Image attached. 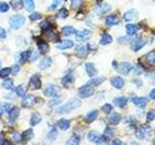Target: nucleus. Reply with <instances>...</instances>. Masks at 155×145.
<instances>
[{
	"label": "nucleus",
	"mask_w": 155,
	"mask_h": 145,
	"mask_svg": "<svg viewBox=\"0 0 155 145\" xmlns=\"http://www.w3.org/2000/svg\"><path fill=\"white\" fill-rule=\"evenodd\" d=\"M81 105V103L80 100L78 99H71L66 105H61L60 108H58L57 109V113H60V114H66V113H69L71 112L72 110H74L78 108H80Z\"/></svg>",
	"instance_id": "obj_1"
},
{
	"label": "nucleus",
	"mask_w": 155,
	"mask_h": 145,
	"mask_svg": "<svg viewBox=\"0 0 155 145\" xmlns=\"http://www.w3.org/2000/svg\"><path fill=\"white\" fill-rule=\"evenodd\" d=\"M24 22H25V17L21 14H15V16L11 17V18L9 19L10 26H11L12 29H15V30L21 28L24 24Z\"/></svg>",
	"instance_id": "obj_2"
},
{
	"label": "nucleus",
	"mask_w": 155,
	"mask_h": 145,
	"mask_svg": "<svg viewBox=\"0 0 155 145\" xmlns=\"http://www.w3.org/2000/svg\"><path fill=\"white\" fill-rule=\"evenodd\" d=\"M115 70L117 72H119L120 75L127 76L129 72L133 70V65L129 62H123L120 64L115 66Z\"/></svg>",
	"instance_id": "obj_3"
},
{
	"label": "nucleus",
	"mask_w": 155,
	"mask_h": 145,
	"mask_svg": "<svg viewBox=\"0 0 155 145\" xmlns=\"http://www.w3.org/2000/svg\"><path fill=\"white\" fill-rule=\"evenodd\" d=\"M93 94H94V88L90 84H86L84 86H82L79 90V96L82 99L89 98Z\"/></svg>",
	"instance_id": "obj_4"
},
{
	"label": "nucleus",
	"mask_w": 155,
	"mask_h": 145,
	"mask_svg": "<svg viewBox=\"0 0 155 145\" xmlns=\"http://www.w3.org/2000/svg\"><path fill=\"white\" fill-rule=\"evenodd\" d=\"M44 93H45L46 96L48 97H52V98H56V97H58V94H59V90H58V88L53 84H48L47 87L45 91H44Z\"/></svg>",
	"instance_id": "obj_5"
},
{
	"label": "nucleus",
	"mask_w": 155,
	"mask_h": 145,
	"mask_svg": "<svg viewBox=\"0 0 155 145\" xmlns=\"http://www.w3.org/2000/svg\"><path fill=\"white\" fill-rule=\"evenodd\" d=\"M150 134V127L147 125H143L142 127L140 128V130H138V134H137V137L140 139H144L149 137Z\"/></svg>",
	"instance_id": "obj_6"
},
{
	"label": "nucleus",
	"mask_w": 155,
	"mask_h": 145,
	"mask_svg": "<svg viewBox=\"0 0 155 145\" xmlns=\"http://www.w3.org/2000/svg\"><path fill=\"white\" fill-rule=\"evenodd\" d=\"M36 104V98L33 95H26L22 100V106L23 108H31Z\"/></svg>",
	"instance_id": "obj_7"
},
{
	"label": "nucleus",
	"mask_w": 155,
	"mask_h": 145,
	"mask_svg": "<svg viewBox=\"0 0 155 145\" xmlns=\"http://www.w3.org/2000/svg\"><path fill=\"white\" fill-rule=\"evenodd\" d=\"M132 101H133V103L137 106H139L140 108H144L148 103V99L144 98V97H134Z\"/></svg>",
	"instance_id": "obj_8"
},
{
	"label": "nucleus",
	"mask_w": 155,
	"mask_h": 145,
	"mask_svg": "<svg viewBox=\"0 0 155 145\" xmlns=\"http://www.w3.org/2000/svg\"><path fill=\"white\" fill-rule=\"evenodd\" d=\"M41 86L42 82L39 76H33L30 79V81H29V87L31 89H40Z\"/></svg>",
	"instance_id": "obj_9"
},
{
	"label": "nucleus",
	"mask_w": 155,
	"mask_h": 145,
	"mask_svg": "<svg viewBox=\"0 0 155 145\" xmlns=\"http://www.w3.org/2000/svg\"><path fill=\"white\" fill-rule=\"evenodd\" d=\"M147 44V40H144V39H138V40H136L132 43V45H131V47H132V50L134 51H138L140 50H142V48L144 47V45Z\"/></svg>",
	"instance_id": "obj_10"
},
{
	"label": "nucleus",
	"mask_w": 155,
	"mask_h": 145,
	"mask_svg": "<svg viewBox=\"0 0 155 145\" xmlns=\"http://www.w3.org/2000/svg\"><path fill=\"white\" fill-rule=\"evenodd\" d=\"M90 36H91V31L87 30V29H84V30L78 31L76 33L77 41H84L85 39H88Z\"/></svg>",
	"instance_id": "obj_11"
},
{
	"label": "nucleus",
	"mask_w": 155,
	"mask_h": 145,
	"mask_svg": "<svg viewBox=\"0 0 155 145\" xmlns=\"http://www.w3.org/2000/svg\"><path fill=\"white\" fill-rule=\"evenodd\" d=\"M110 83L114 88L121 89L124 86V79L121 76H114L110 79Z\"/></svg>",
	"instance_id": "obj_12"
},
{
	"label": "nucleus",
	"mask_w": 155,
	"mask_h": 145,
	"mask_svg": "<svg viewBox=\"0 0 155 145\" xmlns=\"http://www.w3.org/2000/svg\"><path fill=\"white\" fill-rule=\"evenodd\" d=\"M85 71L87 72V75L89 76H95L97 74H98V71L95 68L93 63H86L85 64Z\"/></svg>",
	"instance_id": "obj_13"
},
{
	"label": "nucleus",
	"mask_w": 155,
	"mask_h": 145,
	"mask_svg": "<svg viewBox=\"0 0 155 145\" xmlns=\"http://www.w3.org/2000/svg\"><path fill=\"white\" fill-rule=\"evenodd\" d=\"M110 10V6L109 4H102L95 8V13L97 14H99V16H102V14L108 13Z\"/></svg>",
	"instance_id": "obj_14"
},
{
	"label": "nucleus",
	"mask_w": 155,
	"mask_h": 145,
	"mask_svg": "<svg viewBox=\"0 0 155 145\" xmlns=\"http://www.w3.org/2000/svg\"><path fill=\"white\" fill-rule=\"evenodd\" d=\"M74 81H75V77H74V76H73V72L70 70L69 72L67 74V76H65L64 77H63L62 84L65 85V86H68L69 84H72Z\"/></svg>",
	"instance_id": "obj_15"
},
{
	"label": "nucleus",
	"mask_w": 155,
	"mask_h": 145,
	"mask_svg": "<svg viewBox=\"0 0 155 145\" xmlns=\"http://www.w3.org/2000/svg\"><path fill=\"white\" fill-rule=\"evenodd\" d=\"M137 17H138V12L135 11V10H130V11L124 14V19L126 21H132L137 18Z\"/></svg>",
	"instance_id": "obj_16"
},
{
	"label": "nucleus",
	"mask_w": 155,
	"mask_h": 145,
	"mask_svg": "<svg viewBox=\"0 0 155 145\" xmlns=\"http://www.w3.org/2000/svg\"><path fill=\"white\" fill-rule=\"evenodd\" d=\"M74 47V43L70 40H66V41H62L61 43L57 44L56 47L59 48V50H68V48H71Z\"/></svg>",
	"instance_id": "obj_17"
},
{
	"label": "nucleus",
	"mask_w": 155,
	"mask_h": 145,
	"mask_svg": "<svg viewBox=\"0 0 155 145\" xmlns=\"http://www.w3.org/2000/svg\"><path fill=\"white\" fill-rule=\"evenodd\" d=\"M108 120L110 125H117L121 120V115L118 113H113L109 116Z\"/></svg>",
	"instance_id": "obj_18"
},
{
	"label": "nucleus",
	"mask_w": 155,
	"mask_h": 145,
	"mask_svg": "<svg viewBox=\"0 0 155 145\" xmlns=\"http://www.w3.org/2000/svg\"><path fill=\"white\" fill-rule=\"evenodd\" d=\"M145 61L150 66H155V50L149 51L147 55H145Z\"/></svg>",
	"instance_id": "obj_19"
},
{
	"label": "nucleus",
	"mask_w": 155,
	"mask_h": 145,
	"mask_svg": "<svg viewBox=\"0 0 155 145\" xmlns=\"http://www.w3.org/2000/svg\"><path fill=\"white\" fill-rule=\"evenodd\" d=\"M139 27L136 25V24H133V23H129L126 25V32L129 36H134L136 33H137Z\"/></svg>",
	"instance_id": "obj_20"
},
{
	"label": "nucleus",
	"mask_w": 155,
	"mask_h": 145,
	"mask_svg": "<svg viewBox=\"0 0 155 145\" xmlns=\"http://www.w3.org/2000/svg\"><path fill=\"white\" fill-rule=\"evenodd\" d=\"M98 110H92L90 112L87 113V115L85 116V121L87 123H91L93 122L94 120H96V118L98 117Z\"/></svg>",
	"instance_id": "obj_21"
},
{
	"label": "nucleus",
	"mask_w": 155,
	"mask_h": 145,
	"mask_svg": "<svg viewBox=\"0 0 155 145\" xmlns=\"http://www.w3.org/2000/svg\"><path fill=\"white\" fill-rule=\"evenodd\" d=\"M105 22H106V25L114 26V25H116V24L119 22V21H118V18H116L115 16H109V17L106 18Z\"/></svg>",
	"instance_id": "obj_22"
},
{
	"label": "nucleus",
	"mask_w": 155,
	"mask_h": 145,
	"mask_svg": "<svg viewBox=\"0 0 155 145\" xmlns=\"http://www.w3.org/2000/svg\"><path fill=\"white\" fill-rule=\"evenodd\" d=\"M87 51H88V48H87V46H84V45L78 46L77 48H76L77 54L79 55L80 57H84L86 55Z\"/></svg>",
	"instance_id": "obj_23"
},
{
	"label": "nucleus",
	"mask_w": 155,
	"mask_h": 145,
	"mask_svg": "<svg viewBox=\"0 0 155 145\" xmlns=\"http://www.w3.org/2000/svg\"><path fill=\"white\" fill-rule=\"evenodd\" d=\"M111 42H113V37H111L110 34H103L100 39V44L103 46H106V45H109V44H110Z\"/></svg>",
	"instance_id": "obj_24"
},
{
	"label": "nucleus",
	"mask_w": 155,
	"mask_h": 145,
	"mask_svg": "<svg viewBox=\"0 0 155 145\" xmlns=\"http://www.w3.org/2000/svg\"><path fill=\"white\" fill-rule=\"evenodd\" d=\"M114 103L118 108H123V106L127 105V99L125 97H118V98L114 99Z\"/></svg>",
	"instance_id": "obj_25"
},
{
	"label": "nucleus",
	"mask_w": 155,
	"mask_h": 145,
	"mask_svg": "<svg viewBox=\"0 0 155 145\" xmlns=\"http://www.w3.org/2000/svg\"><path fill=\"white\" fill-rule=\"evenodd\" d=\"M57 125L61 130H68L70 128V121L67 120V119H60L57 122Z\"/></svg>",
	"instance_id": "obj_26"
},
{
	"label": "nucleus",
	"mask_w": 155,
	"mask_h": 145,
	"mask_svg": "<svg viewBox=\"0 0 155 145\" xmlns=\"http://www.w3.org/2000/svg\"><path fill=\"white\" fill-rule=\"evenodd\" d=\"M38 48L40 50L42 54H46V53L48 51V45L44 41H41V42H38Z\"/></svg>",
	"instance_id": "obj_27"
},
{
	"label": "nucleus",
	"mask_w": 155,
	"mask_h": 145,
	"mask_svg": "<svg viewBox=\"0 0 155 145\" xmlns=\"http://www.w3.org/2000/svg\"><path fill=\"white\" fill-rule=\"evenodd\" d=\"M42 121V117L41 115L39 114L38 112L36 113H33L31 116V120H30V124L31 126H36L37 124H39Z\"/></svg>",
	"instance_id": "obj_28"
},
{
	"label": "nucleus",
	"mask_w": 155,
	"mask_h": 145,
	"mask_svg": "<svg viewBox=\"0 0 155 145\" xmlns=\"http://www.w3.org/2000/svg\"><path fill=\"white\" fill-rule=\"evenodd\" d=\"M51 62H52V60H51V57H46L45 59H44V60L41 62V64H40V69H42V70H46V69H48V67H51Z\"/></svg>",
	"instance_id": "obj_29"
},
{
	"label": "nucleus",
	"mask_w": 155,
	"mask_h": 145,
	"mask_svg": "<svg viewBox=\"0 0 155 145\" xmlns=\"http://www.w3.org/2000/svg\"><path fill=\"white\" fill-rule=\"evenodd\" d=\"M11 5L14 10L18 11V10H21L23 7V2H22V0H12Z\"/></svg>",
	"instance_id": "obj_30"
},
{
	"label": "nucleus",
	"mask_w": 155,
	"mask_h": 145,
	"mask_svg": "<svg viewBox=\"0 0 155 145\" xmlns=\"http://www.w3.org/2000/svg\"><path fill=\"white\" fill-rule=\"evenodd\" d=\"M62 33L64 36H71L74 33H76V30H75V28L72 26H65L62 28Z\"/></svg>",
	"instance_id": "obj_31"
},
{
	"label": "nucleus",
	"mask_w": 155,
	"mask_h": 145,
	"mask_svg": "<svg viewBox=\"0 0 155 145\" xmlns=\"http://www.w3.org/2000/svg\"><path fill=\"white\" fill-rule=\"evenodd\" d=\"M23 5L28 12H32L35 9V4H34L33 0H24Z\"/></svg>",
	"instance_id": "obj_32"
},
{
	"label": "nucleus",
	"mask_w": 155,
	"mask_h": 145,
	"mask_svg": "<svg viewBox=\"0 0 155 145\" xmlns=\"http://www.w3.org/2000/svg\"><path fill=\"white\" fill-rule=\"evenodd\" d=\"M104 81H105V77H95V79H92L91 80L88 81V84L92 86H97L103 83Z\"/></svg>",
	"instance_id": "obj_33"
},
{
	"label": "nucleus",
	"mask_w": 155,
	"mask_h": 145,
	"mask_svg": "<svg viewBox=\"0 0 155 145\" xmlns=\"http://www.w3.org/2000/svg\"><path fill=\"white\" fill-rule=\"evenodd\" d=\"M32 137H33V130L32 129H29L22 134V140H24V141H27V140L31 139Z\"/></svg>",
	"instance_id": "obj_34"
},
{
	"label": "nucleus",
	"mask_w": 155,
	"mask_h": 145,
	"mask_svg": "<svg viewBox=\"0 0 155 145\" xmlns=\"http://www.w3.org/2000/svg\"><path fill=\"white\" fill-rule=\"evenodd\" d=\"M2 86L4 87L5 89L11 90V89H13V87H14V82H13L12 79H5L3 81V83H2Z\"/></svg>",
	"instance_id": "obj_35"
},
{
	"label": "nucleus",
	"mask_w": 155,
	"mask_h": 145,
	"mask_svg": "<svg viewBox=\"0 0 155 145\" xmlns=\"http://www.w3.org/2000/svg\"><path fill=\"white\" fill-rule=\"evenodd\" d=\"M9 114H10V119H11V120H16L18 117V115H19V109L17 108H14Z\"/></svg>",
	"instance_id": "obj_36"
},
{
	"label": "nucleus",
	"mask_w": 155,
	"mask_h": 145,
	"mask_svg": "<svg viewBox=\"0 0 155 145\" xmlns=\"http://www.w3.org/2000/svg\"><path fill=\"white\" fill-rule=\"evenodd\" d=\"M114 133H115V130L114 129H111L110 127H107L105 129V132H104V135H106L108 138H110V137H113L114 135Z\"/></svg>",
	"instance_id": "obj_37"
},
{
	"label": "nucleus",
	"mask_w": 155,
	"mask_h": 145,
	"mask_svg": "<svg viewBox=\"0 0 155 145\" xmlns=\"http://www.w3.org/2000/svg\"><path fill=\"white\" fill-rule=\"evenodd\" d=\"M29 55H30V52H29V51H23V52H21V57H19V62L24 63L29 58Z\"/></svg>",
	"instance_id": "obj_38"
},
{
	"label": "nucleus",
	"mask_w": 155,
	"mask_h": 145,
	"mask_svg": "<svg viewBox=\"0 0 155 145\" xmlns=\"http://www.w3.org/2000/svg\"><path fill=\"white\" fill-rule=\"evenodd\" d=\"M10 74H11V69H10V68H4V69L0 71V77L5 79V77H7Z\"/></svg>",
	"instance_id": "obj_39"
},
{
	"label": "nucleus",
	"mask_w": 155,
	"mask_h": 145,
	"mask_svg": "<svg viewBox=\"0 0 155 145\" xmlns=\"http://www.w3.org/2000/svg\"><path fill=\"white\" fill-rule=\"evenodd\" d=\"M79 143H80V138L77 137V135H73L67 141V144H72V145H78Z\"/></svg>",
	"instance_id": "obj_40"
},
{
	"label": "nucleus",
	"mask_w": 155,
	"mask_h": 145,
	"mask_svg": "<svg viewBox=\"0 0 155 145\" xmlns=\"http://www.w3.org/2000/svg\"><path fill=\"white\" fill-rule=\"evenodd\" d=\"M98 137H99V134H97L96 132H90L89 134H88V135H87V137H88V139L90 140L91 142H95L96 141V139L98 138Z\"/></svg>",
	"instance_id": "obj_41"
},
{
	"label": "nucleus",
	"mask_w": 155,
	"mask_h": 145,
	"mask_svg": "<svg viewBox=\"0 0 155 145\" xmlns=\"http://www.w3.org/2000/svg\"><path fill=\"white\" fill-rule=\"evenodd\" d=\"M40 26H41V28L43 29L44 31H48V30H50V29L51 28V24L48 22V21H44L40 24Z\"/></svg>",
	"instance_id": "obj_42"
},
{
	"label": "nucleus",
	"mask_w": 155,
	"mask_h": 145,
	"mask_svg": "<svg viewBox=\"0 0 155 145\" xmlns=\"http://www.w3.org/2000/svg\"><path fill=\"white\" fill-rule=\"evenodd\" d=\"M108 140H109V138L106 137V135H99L98 137V138L96 139V141H95V143H97V144H102V143H107L108 142Z\"/></svg>",
	"instance_id": "obj_43"
},
{
	"label": "nucleus",
	"mask_w": 155,
	"mask_h": 145,
	"mask_svg": "<svg viewBox=\"0 0 155 145\" xmlns=\"http://www.w3.org/2000/svg\"><path fill=\"white\" fill-rule=\"evenodd\" d=\"M48 139H51V140H54L57 137V130L54 128L51 129V132L48 133Z\"/></svg>",
	"instance_id": "obj_44"
},
{
	"label": "nucleus",
	"mask_w": 155,
	"mask_h": 145,
	"mask_svg": "<svg viewBox=\"0 0 155 145\" xmlns=\"http://www.w3.org/2000/svg\"><path fill=\"white\" fill-rule=\"evenodd\" d=\"M68 16H69V13L65 9V8H62L59 10V13H58V17L61 18H66Z\"/></svg>",
	"instance_id": "obj_45"
},
{
	"label": "nucleus",
	"mask_w": 155,
	"mask_h": 145,
	"mask_svg": "<svg viewBox=\"0 0 155 145\" xmlns=\"http://www.w3.org/2000/svg\"><path fill=\"white\" fill-rule=\"evenodd\" d=\"M102 110H103L106 114H109V113H110V111L113 110V106H111V105H110V104H106L102 106Z\"/></svg>",
	"instance_id": "obj_46"
},
{
	"label": "nucleus",
	"mask_w": 155,
	"mask_h": 145,
	"mask_svg": "<svg viewBox=\"0 0 155 145\" xmlns=\"http://www.w3.org/2000/svg\"><path fill=\"white\" fill-rule=\"evenodd\" d=\"M9 11V5L6 2H0V13H6Z\"/></svg>",
	"instance_id": "obj_47"
},
{
	"label": "nucleus",
	"mask_w": 155,
	"mask_h": 145,
	"mask_svg": "<svg viewBox=\"0 0 155 145\" xmlns=\"http://www.w3.org/2000/svg\"><path fill=\"white\" fill-rule=\"evenodd\" d=\"M16 92H17V94H18L19 97H23L24 95H25V89L23 88V86H22V85L18 86L17 88H16Z\"/></svg>",
	"instance_id": "obj_48"
},
{
	"label": "nucleus",
	"mask_w": 155,
	"mask_h": 145,
	"mask_svg": "<svg viewBox=\"0 0 155 145\" xmlns=\"http://www.w3.org/2000/svg\"><path fill=\"white\" fill-rule=\"evenodd\" d=\"M72 3V8L73 9H78L81 6L82 4V0H71Z\"/></svg>",
	"instance_id": "obj_49"
},
{
	"label": "nucleus",
	"mask_w": 155,
	"mask_h": 145,
	"mask_svg": "<svg viewBox=\"0 0 155 145\" xmlns=\"http://www.w3.org/2000/svg\"><path fill=\"white\" fill-rule=\"evenodd\" d=\"M13 140L14 141H16L17 143H19L22 140V134H18V133H15L13 134Z\"/></svg>",
	"instance_id": "obj_50"
},
{
	"label": "nucleus",
	"mask_w": 155,
	"mask_h": 145,
	"mask_svg": "<svg viewBox=\"0 0 155 145\" xmlns=\"http://www.w3.org/2000/svg\"><path fill=\"white\" fill-rule=\"evenodd\" d=\"M155 119V110H150L147 114V121H153Z\"/></svg>",
	"instance_id": "obj_51"
},
{
	"label": "nucleus",
	"mask_w": 155,
	"mask_h": 145,
	"mask_svg": "<svg viewBox=\"0 0 155 145\" xmlns=\"http://www.w3.org/2000/svg\"><path fill=\"white\" fill-rule=\"evenodd\" d=\"M41 18H42V14L40 13H34V14H32L31 16H30V19H31L32 21H38V19H40Z\"/></svg>",
	"instance_id": "obj_52"
},
{
	"label": "nucleus",
	"mask_w": 155,
	"mask_h": 145,
	"mask_svg": "<svg viewBox=\"0 0 155 145\" xmlns=\"http://www.w3.org/2000/svg\"><path fill=\"white\" fill-rule=\"evenodd\" d=\"M3 108H4V110L6 111L7 113H10L12 111V109L14 108V106L12 105H10V104H6L3 106Z\"/></svg>",
	"instance_id": "obj_53"
},
{
	"label": "nucleus",
	"mask_w": 155,
	"mask_h": 145,
	"mask_svg": "<svg viewBox=\"0 0 155 145\" xmlns=\"http://www.w3.org/2000/svg\"><path fill=\"white\" fill-rule=\"evenodd\" d=\"M61 3V0H53V2H52V4L51 5V10H53V9H56L57 7H58V5H59Z\"/></svg>",
	"instance_id": "obj_54"
},
{
	"label": "nucleus",
	"mask_w": 155,
	"mask_h": 145,
	"mask_svg": "<svg viewBox=\"0 0 155 145\" xmlns=\"http://www.w3.org/2000/svg\"><path fill=\"white\" fill-rule=\"evenodd\" d=\"M18 72H19V65H18V64L14 65L13 68L11 69V72H12V74H14V75H17Z\"/></svg>",
	"instance_id": "obj_55"
},
{
	"label": "nucleus",
	"mask_w": 155,
	"mask_h": 145,
	"mask_svg": "<svg viewBox=\"0 0 155 145\" xmlns=\"http://www.w3.org/2000/svg\"><path fill=\"white\" fill-rule=\"evenodd\" d=\"M37 58H38V53L36 51H32L31 52V57H29V60L34 61V60H36Z\"/></svg>",
	"instance_id": "obj_56"
},
{
	"label": "nucleus",
	"mask_w": 155,
	"mask_h": 145,
	"mask_svg": "<svg viewBox=\"0 0 155 145\" xmlns=\"http://www.w3.org/2000/svg\"><path fill=\"white\" fill-rule=\"evenodd\" d=\"M6 38V31L3 28L0 27V39H5Z\"/></svg>",
	"instance_id": "obj_57"
},
{
	"label": "nucleus",
	"mask_w": 155,
	"mask_h": 145,
	"mask_svg": "<svg viewBox=\"0 0 155 145\" xmlns=\"http://www.w3.org/2000/svg\"><path fill=\"white\" fill-rule=\"evenodd\" d=\"M111 144L113 145H121L122 142H121L120 139H114L113 141H111Z\"/></svg>",
	"instance_id": "obj_58"
},
{
	"label": "nucleus",
	"mask_w": 155,
	"mask_h": 145,
	"mask_svg": "<svg viewBox=\"0 0 155 145\" xmlns=\"http://www.w3.org/2000/svg\"><path fill=\"white\" fill-rule=\"evenodd\" d=\"M149 98L151 100H154L155 101V88L151 90V92L149 93Z\"/></svg>",
	"instance_id": "obj_59"
},
{
	"label": "nucleus",
	"mask_w": 155,
	"mask_h": 145,
	"mask_svg": "<svg viewBox=\"0 0 155 145\" xmlns=\"http://www.w3.org/2000/svg\"><path fill=\"white\" fill-rule=\"evenodd\" d=\"M61 102V99H56V100H54V101H52V102H51V104H50V105H57L58 103H60Z\"/></svg>",
	"instance_id": "obj_60"
},
{
	"label": "nucleus",
	"mask_w": 155,
	"mask_h": 145,
	"mask_svg": "<svg viewBox=\"0 0 155 145\" xmlns=\"http://www.w3.org/2000/svg\"><path fill=\"white\" fill-rule=\"evenodd\" d=\"M3 142H4V139L2 137V134H0V144H3Z\"/></svg>",
	"instance_id": "obj_61"
},
{
	"label": "nucleus",
	"mask_w": 155,
	"mask_h": 145,
	"mask_svg": "<svg viewBox=\"0 0 155 145\" xmlns=\"http://www.w3.org/2000/svg\"><path fill=\"white\" fill-rule=\"evenodd\" d=\"M0 118H1V114H0Z\"/></svg>",
	"instance_id": "obj_62"
},
{
	"label": "nucleus",
	"mask_w": 155,
	"mask_h": 145,
	"mask_svg": "<svg viewBox=\"0 0 155 145\" xmlns=\"http://www.w3.org/2000/svg\"><path fill=\"white\" fill-rule=\"evenodd\" d=\"M153 1H155V0H153Z\"/></svg>",
	"instance_id": "obj_63"
}]
</instances>
